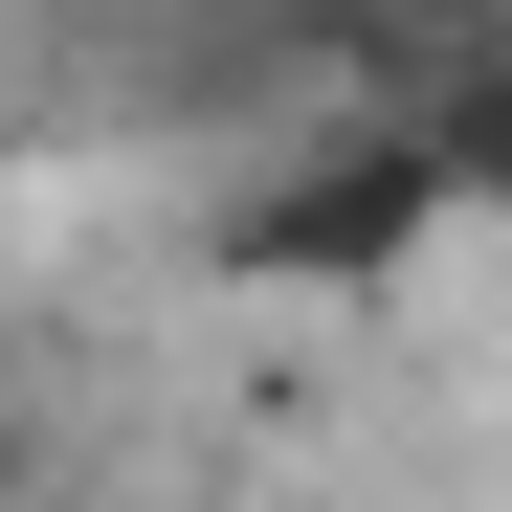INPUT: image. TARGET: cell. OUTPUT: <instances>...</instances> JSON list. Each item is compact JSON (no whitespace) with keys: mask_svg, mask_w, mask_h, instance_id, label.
I'll use <instances>...</instances> for the list:
<instances>
[{"mask_svg":"<svg viewBox=\"0 0 512 512\" xmlns=\"http://www.w3.org/2000/svg\"><path fill=\"white\" fill-rule=\"evenodd\" d=\"M379 23H423V67H446V45H490V23H512V0H379Z\"/></svg>","mask_w":512,"mask_h":512,"instance_id":"obj_2","label":"cell"},{"mask_svg":"<svg viewBox=\"0 0 512 512\" xmlns=\"http://www.w3.org/2000/svg\"><path fill=\"white\" fill-rule=\"evenodd\" d=\"M446 201L468 179L423 156V112H334L312 156H268V179L223 201V290H379V268H423Z\"/></svg>","mask_w":512,"mask_h":512,"instance_id":"obj_1","label":"cell"}]
</instances>
